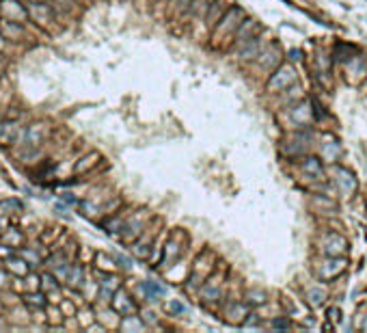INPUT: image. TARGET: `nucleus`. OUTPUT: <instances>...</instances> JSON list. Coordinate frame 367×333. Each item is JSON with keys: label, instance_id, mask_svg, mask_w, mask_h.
<instances>
[{"label": "nucleus", "instance_id": "ddd939ff", "mask_svg": "<svg viewBox=\"0 0 367 333\" xmlns=\"http://www.w3.org/2000/svg\"><path fill=\"white\" fill-rule=\"evenodd\" d=\"M18 255H22L26 262H28L30 266H37V264H41V255L37 253L35 249H30V247H22L20 251H18Z\"/></svg>", "mask_w": 367, "mask_h": 333}, {"label": "nucleus", "instance_id": "9d476101", "mask_svg": "<svg viewBox=\"0 0 367 333\" xmlns=\"http://www.w3.org/2000/svg\"><path fill=\"white\" fill-rule=\"evenodd\" d=\"M41 288L46 290V294H50V292H58V279H56V275L50 271V272H43L41 275Z\"/></svg>", "mask_w": 367, "mask_h": 333}, {"label": "nucleus", "instance_id": "aec40b11", "mask_svg": "<svg viewBox=\"0 0 367 333\" xmlns=\"http://www.w3.org/2000/svg\"><path fill=\"white\" fill-rule=\"evenodd\" d=\"M7 67V61H4V57H2V52H0V72Z\"/></svg>", "mask_w": 367, "mask_h": 333}, {"label": "nucleus", "instance_id": "7ed1b4c3", "mask_svg": "<svg viewBox=\"0 0 367 333\" xmlns=\"http://www.w3.org/2000/svg\"><path fill=\"white\" fill-rule=\"evenodd\" d=\"M28 15H30V18L35 20L39 26L50 24L52 18H54L52 7H50L48 2H30V4H28Z\"/></svg>", "mask_w": 367, "mask_h": 333}, {"label": "nucleus", "instance_id": "f257e3e1", "mask_svg": "<svg viewBox=\"0 0 367 333\" xmlns=\"http://www.w3.org/2000/svg\"><path fill=\"white\" fill-rule=\"evenodd\" d=\"M0 18L24 22L28 20V9H24V4H20L18 0H0Z\"/></svg>", "mask_w": 367, "mask_h": 333}, {"label": "nucleus", "instance_id": "4468645a", "mask_svg": "<svg viewBox=\"0 0 367 333\" xmlns=\"http://www.w3.org/2000/svg\"><path fill=\"white\" fill-rule=\"evenodd\" d=\"M41 277H37L35 272H28V275L24 277V288H26V292H37L41 288Z\"/></svg>", "mask_w": 367, "mask_h": 333}, {"label": "nucleus", "instance_id": "39448f33", "mask_svg": "<svg viewBox=\"0 0 367 333\" xmlns=\"http://www.w3.org/2000/svg\"><path fill=\"white\" fill-rule=\"evenodd\" d=\"M2 264H4V271L11 272L13 277H22V279H24V277L30 272V264L22 258V255H11V258H7Z\"/></svg>", "mask_w": 367, "mask_h": 333}, {"label": "nucleus", "instance_id": "a211bd4d", "mask_svg": "<svg viewBox=\"0 0 367 333\" xmlns=\"http://www.w3.org/2000/svg\"><path fill=\"white\" fill-rule=\"evenodd\" d=\"M11 255H15V249L11 247V244H0V260H7V258H11Z\"/></svg>", "mask_w": 367, "mask_h": 333}, {"label": "nucleus", "instance_id": "6ab92c4d", "mask_svg": "<svg viewBox=\"0 0 367 333\" xmlns=\"http://www.w3.org/2000/svg\"><path fill=\"white\" fill-rule=\"evenodd\" d=\"M4 48H7V39H4V35L0 32V52H4Z\"/></svg>", "mask_w": 367, "mask_h": 333}, {"label": "nucleus", "instance_id": "1a4fd4ad", "mask_svg": "<svg viewBox=\"0 0 367 333\" xmlns=\"http://www.w3.org/2000/svg\"><path fill=\"white\" fill-rule=\"evenodd\" d=\"M46 299H48V294L43 297L39 290H37V292H26V294H24V305H26V307L41 309V307H46V305H48Z\"/></svg>", "mask_w": 367, "mask_h": 333}, {"label": "nucleus", "instance_id": "dca6fc26", "mask_svg": "<svg viewBox=\"0 0 367 333\" xmlns=\"http://www.w3.org/2000/svg\"><path fill=\"white\" fill-rule=\"evenodd\" d=\"M46 312H48V323L50 325H61V314L54 305H46Z\"/></svg>", "mask_w": 367, "mask_h": 333}, {"label": "nucleus", "instance_id": "20e7f679", "mask_svg": "<svg viewBox=\"0 0 367 333\" xmlns=\"http://www.w3.org/2000/svg\"><path fill=\"white\" fill-rule=\"evenodd\" d=\"M20 139V125L11 119L0 121V147H9Z\"/></svg>", "mask_w": 367, "mask_h": 333}, {"label": "nucleus", "instance_id": "2eb2a0df", "mask_svg": "<svg viewBox=\"0 0 367 333\" xmlns=\"http://www.w3.org/2000/svg\"><path fill=\"white\" fill-rule=\"evenodd\" d=\"M0 208L7 210L9 214H11V212L15 214V212H22V210H24V206H22L20 199H4V201H0Z\"/></svg>", "mask_w": 367, "mask_h": 333}, {"label": "nucleus", "instance_id": "5701e85b", "mask_svg": "<svg viewBox=\"0 0 367 333\" xmlns=\"http://www.w3.org/2000/svg\"><path fill=\"white\" fill-rule=\"evenodd\" d=\"M30 2H48V0H30Z\"/></svg>", "mask_w": 367, "mask_h": 333}, {"label": "nucleus", "instance_id": "412c9836", "mask_svg": "<svg viewBox=\"0 0 367 333\" xmlns=\"http://www.w3.org/2000/svg\"><path fill=\"white\" fill-rule=\"evenodd\" d=\"M4 272H7V271H0V288L4 286V279H7V275H4Z\"/></svg>", "mask_w": 367, "mask_h": 333}, {"label": "nucleus", "instance_id": "f8f14e48", "mask_svg": "<svg viewBox=\"0 0 367 333\" xmlns=\"http://www.w3.org/2000/svg\"><path fill=\"white\" fill-rule=\"evenodd\" d=\"M97 160H100V154H97V151H91V154H86V156L78 162V165H76V173H86L93 165H95Z\"/></svg>", "mask_w": 367, "mask_h": 333}, {"label": "nucleus", "instance_id": "393cba45", "mask_svg": "<svg viewBox=\"0 0 367 333\" xmlns=\"http://www.w3.org/2000/svg\"><path fill=\"white\" fill-rule=\"evenodd\" d=\"M0 312H2V303H0Z\"/></svg>", "mask_w": 367, "mask_h": 333}, {"label": "nucleus", "instance_id": "f03ea898", "mask_svg": "<svg viewBox=\"0 0 367 333\" xmlns=\"http://www.w3.org/2000/svg\"><path fill=\"white\" fill-rule=\"evenodd\" d=\"M0 32L4 35V39H11V41H22L26 37L24 24L15 20H7V18H0Z\"/></svg>", "mask_w": 367, "mask_h": 333}, {"label": "nucleus", "instance_id": "f3484780", "mask_svg": "<svg viewBox=\"0 0 367 333\" xmlns=\"http://www.w3.org/2000/svg\"><path fill=\"white\" fill-rule=\"evenodd\" d=\"M114 288H117V279H113V277H108V279H104V281H102V290L106 292V297H111Z\"/></svg>", "mask_w": 367, "mask_h": 333}, {"label": "nucleus", "instance_id": "9b49d317", "mask_svg": "<svg viewBox=\"0 0 367 333\" xmlns=\"http://www.w3.org/2000/svg\"><path fill=\"white\" fill-rule=\"evenodd\" d=\"M82 279H85V271H82V266H72V271H69V275H67V283L78 290V288H82V283H85Z\"/></svg>", "mask_w": 367, "mask_h": 333}, {"label": "nucleus", "instance_id": "b1692460", "mask_svg": "<svg viewBox=\"0 0 367 333\" xmlns=\"http://www.w3.org/2000/svg\"><path fill=\"white\" fill-rule=\"evenodd\" d=\"M58 2H69V0H58Z\"/></svg>", "mask_w": 367, "mask_h": 333}, {"label": "nucleus", "instance_id": "423d86ee", "mask_svg": "<svg viewBox=\"0 0 367 333\" xmlns=\"http://www.w3.org/2000/svg\"><path fill=\"white\" fill-rule=\"evenodd\" d=\"M43 139H46V128H43V123H32L24 136V147L28 151H35L37 147L41 145Z\"/></svg>", "mask_w": 367, "mask_h": 333}, {"label": "nucleus", "instance_id": "6e6552de", "mask_svg": "<svg viewBox=\"0 0 367 333\" xmlns=\"http://www.w3.org/2000/svg\"><path fill=\"white\" fill-rule=\"evenodd\" d=\"M113 307H114V312H119V314H123V316H128V314L134 312V303L130 301L125 292H119L117 294V299L113 301Z\"/></svg>", "mask_w": 367, "mask_h": 333}, {"label": "nucleus", "instance_id": "0eeeda50", "mask_svg": "<svg viewBox=\"0 0 367 333\" xmlns=\"http://www.w3.org/2000/svg\"><path fill=\"white\" fill-rule=\"evenodd\" d=\"M24 234L20 232V229H15V227H7L2 232V242L4 244H11L13 249H22L24 247Z\"/></svg>", "mask_w": 367, "mask_h": 333}, {"label": "nucleus", "instance_id": "4be33fe9", "mask_svg": "<svg viewBox=\"0 0 367 333\" xmlns=\"http://www.w3.org/2000/svg\"><path fill=\"white\" fill-rule=\"evenodd\" d=\"M4 229H7V221H4V219H0V234H2Z\"/></svg>", "mask_w": 367, "mask_h": 333}]
</instances>
